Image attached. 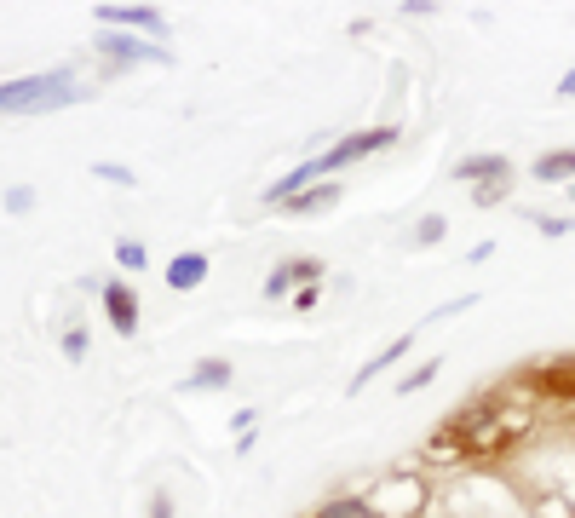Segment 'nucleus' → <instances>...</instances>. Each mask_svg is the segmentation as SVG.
I'll use <instances>...</instances> for the list:
<instances>
[{
  "label": "nucleus",
  "mask_w": 575,
  "mask_h": 518,
  "mask_svg": "<svg viewBox=\"0 0 575 518\" xmlns=\"http://www.w3.org/2000/svg\"><path fill=\"white\" fill-rule=\"evenodd\" d=\"M81 81L75 70H46V75H23V81H0V116H41V110H64L81 104Z\"/></svg>",
  "instance_id": "2"
},
{
  "label": "nucleus",
  "mask_w": 575,
  "mask_h": 518,
  "mask_svg": "<svg viewBox=\"0 0 575 518\" xmlns=\"http://www.w3.org/2000/svg\"><path fill=\"white\" fill-rule=\"evenodd\" d=\"M437 369H443V357H426V363H420L414 375H403V380H397V398H409V392H420V386H432V380H437Z\"/></svg>",
  "instance_id": "16"
},
{
  "label": "nucleus",
  "mask_w": 575,
  "mask_h": 518,
  "mask_svg": "<svg viewBox=\"0 0 575 518\" xmlns=\"http://www.w3.org/2000/svg\"><path fill=\"white\" fill-rule=\"evenodd\" d=\"M529 173H535L541 185H564V179L575 185V144H570V150H547V156H535Z\"/></svg>",
  "instance_id": "12"
},
{
  "label": "nucleus",
  "mask_w": 575,
  "mask_h": 518,
  "mask_svg": "<svg viewBox=\"0 0 575 518\" xmlns=\"http://www.w3.org/2000/svg\"><path fill=\"white\" fill-rule=\"evenodd\" d=\"M535 231L541 236H570L575 219H564V213H535Z\"/></svg>",
  "instance_id": "21"
},
{
  "label": "nucleus",
  "mask_w": 575,
  "mask_h": 518,
  "mask_svg": "<svg viewBox=\"0 0 575 518\" xmlns=\"http://www.w3.org/2000/svg\"><path fill=\"white\" fill-rule=\"evenodd\" d=\"M558 98H575V70L564 75V81H558Z\"/></svg>",
  "instance_id": "26"
},
{
  "label": "nucleus",
  "mask_w": 575,
  "mask_h": 518,
  "mask_svg": "<svg viewBox=\"0 0 575 518\" xmlns=\"http://www.w3.org/2000/svg\"><path fill=\"white\" fill-rule=\"evenodd\" d=\"M98 52H110L121 64H173L161 41H138V35H121V29H104V35H98Z\"/></svg>",
  "instance_id": "5"
},
{
  "label": "nucleus",
  "mask_w": 575,
  "mask_h": 518,
  "mask_svg": "<svg viewBox=\"0 0 575 518\" xmlns=\"http://www.w3.org/2000/svg\"><path fill=\"white\" fill-rule=\"evenodd\" d=\"M409 346H414V334H397V340H391L386 352H374V357H368V363H363V369H357V375L345 380V392L357 398V392H363V386H368V380H374V375H386L391 363H403V352H409Z\"/></svg>",
  "instance_id": "8"
},
{
  "label": "nucleus",
  "mask_w": 575,
  "mask_h": 518,
  "mask_svg": "<svg viewBox=\"0 0 575 518\" xmlns=\"http://www.w3.org/2000/svg\"><path fill=\"white\" fill-rule=\"evenodd\" d=\"M311 518H380L368 501H357V495H340V501H328V507H317Z\"/></svg>",
  "instance_id": "14"
},
{
  "label": "nucleus",
  "mask_w": 575,
  "mask_h": 518,
  "mask_svg": "<svg viewBox=\"0 0 575 518\" xmlns=\"http://www.w3.org/2000/svg\"><path fill=\"white\" fill-rule=\"evenodd\" d=\"M230 380H236L230 357H202V363L190 369V380H184V392H219V386H230Z\"/></svg>",
  "instance_id": "11"
},
{
  "label": "nucleus",
  "mask_w": 575,
  "mask_h": 518,
  "mask_svg": "<svg viewBox=\"0 0 575 518\" xmlns=\"http://www.w3.org/2000/svg\"><path fill=\"white\" fill-rule=\"evenodd\" d=\"M150 518H173V495H167V490L150 495Z\"/></svg>",
  "instance_id": "24"
},
{
  "label": "nucleus",
  "mask_w": 575,
  "mask_h": 518,
  "mask_svg": "<svg viewBox=\"0 0 575 518\" xmlns=\"http://www.w3.org/2000/svg\"><path fill=\"white\" fill-rule=\"evenodd\" d=\"M334 202H340V185H334V179H322V185L288 196V202H282V213H328Z\"/></svg>",
  "instance_id": "13"
},
{
  "label": "nucleus",
  "mask_w": 575,
  "mask_h": 518,
  "mask_svg": "<svg viewBox=\"0 0 575 518\" xmlns=\"http://www.w3.org/2000/svg\"><path fill=\"white\" fill-rule=\"evenodd\" d=\"M207 283V254H173L167 259V288H179V294H190V288Z\"/></svg>",
  "instance_id": "10"
},
{
  "label": "nucleus",
  "mask_w": 575,
  "mask_h": 518,
  "mask_svg": "<svg viewBox=\"0 0 575 518\" xmlns=\"http://www.w3.org/2000/svg\"><path fill=\"white\" fill-rule=\"evenodd\" d=\"M104 288V317H110V329L115 334H138V288L133 283H98Z\"/></svg>",
  "instance_id": "6"
},
{
  "label": "nucleus",
  "mask_w": 575,
  "mask_h": 518,
  "mask_svg": "<svg viewBox=\"0 0 575 518\" xmlns=\"http://www.w3.org/2000/svg\"><path fill=\"white\" fill-rule=\"evenodd\" d=\"M443 236H449V219H443V213H426V219L414 225V248H432Z\"/></svg>",
  "instance_id": "17"
},
{
  "label": "nucleus",
  "mask_w": 575,
  "mask_h": 518,
  "mask_svg": "<svg viewBox=\"0 0 575 518\" xmlns=\"http://www.w3.org/2000/svg\"><path fill=\"white\" fill-rule=\"evenodd\" d=\"M92 179H104V185H121V190H133V185H138V173H133V167H121V162H92Z\"/></svg>",
  "instance_id": "18"
},
{
  "label": "nucleus",
  "mask_w": 575,
  "mask_h": 518,
  "mask_svg": "<svg viewBox=\"0 0 575 518\" xmlns=\"http://www.w3.org/2000/svg\"><path fill=\"white\" fill-rule=\"evenodd\" d=\"M6 213H12V219L35 213V190H29V185H12V190H6Z\"/></svg>",
  "instance_id": "20"
},
{
  "label": "nucleus",
  "mask_w": 575,
  "mask_h": 518,
  "mask_svg": "<svg viewBox=\"0 0 575 518\" xmlns=\"http://www.w3.org/2000/svg\"><path fill=\"white\" fill-rule=\"evenodd\" d=\"M92 18H98L104 29H121V35H156V41H167L161 6H115V0H98Z\"/></svg>",
  "instance_id": "3"
},
{
  "label": "nucleus",
  "mask_w": 575,
  "mask_h": 518,
  "mask_svg": "<svg viewBox=\"0 0 575 518\" xmlns=\"http://www.w3.org/2000/svg\"><path fill=\"white\" fill-rule=\"evenodd\" d=\"M386 144H397V127H368V133H345L334 150H322V156H311V162H299L288 179H276L271 190H265V202L271 208H282L288 196H299V190H311V185H322V179H334L340 167H351V162H363V156H374V150H386Z\"/></svg>",
  "instance_id": "1"
},
{
  "label": "nucleus",
  "mask_w": 575,
  "mask_h": 518,
  "mask_svg": "<svg viewBox=\"0 0 575 518\" xmlns=\"http://www.w3.org/2000/svg\"><path fill=\"white\" fill-rule=\"evenodd\" d=\"M529 386L541 392V398H558V403H575V352L564 357H547V363H535L529 369Z\"/></svg>",
  "instance_id": "4"
},
{
  "label": "nucleus",
  "mask_w": 575,
  "mask_h": 518,
  "mask_svg": "<svg viewBox=\"0 0 575 518\" xmlns=\"http://www.w3.org/2000/svg\"><path fill=\"white\" fill-rule=\"evenodd\" d=\"M294 283H311L317 288L322 283V259H311V254H299V259H282L271 277H265V300H282Z\"/></svg>",
  "instance_id": "7"
},
{
  "label": "nucleus",
  "mask_w": 575,
  "mask_h": 518,
  "mask_svg": "<svg viewBox=\"0 0 575 518\" xmlns=\"http://www.w3.org/2000/svg\"><path fill=\"white\" fill-rule=\"evenodd\" d=\"M64 357H69V363H81V357H87V329H69L64 334Z\"/></svg>",
  "instance_id": "23"
},
{
  "label": "nucleus",
  "mask_w": 575,
  "mask_h": 518,
  "mask_svg": "<svg viewBox=\"0 0 575 518\" xmlns=\"http://www.w3.org/2000/svg\"><path fill=\"white\" fill-rule=\"evenodd\" d=\"M322 288V283H317ZM317 288H299V294H294V311H311V306H317Z\"/></svg>",
  "instance_id": "25"
},
{
  "label": "nucleus",
  "mask_w": 575,
  "mask_h": 518,
  "mask_svg": "<svg viewBox=\"0 0 575 518\" xmlns=\"http://www.w3.org/2000/svg\"><path fill=\"white\" fill-rule=\"evenodd\" d=\"M455 179H466V185H489V179H512V162H506L501 150H483V156H466V162H455Z\"/></svg>",
  "instance_id": "9"
},
{
  "label": "nucleus",
  "mask_w": 575,
  "mask_h": 518,
  "mask_svg": "<svg viewBox=\"0 0 575 518\" xmlns=\"http://www.w3.org/2000/svg\"><path fill=\"white\" fill-rule=\"evenodd\" d=\"M115 265H121V271H144V265H150V248L133 242V236H121V242H115Z\"/></svg>",
  "instance_id": "15"
},
{
  "label": "nucleus",
  "mask_w": 575,
  "mask_h": 518,
  "mask_svg": "<svg viewBox=\"0 0 575 518\" xmlns=\"http://www.w3.org/2000/svg\"><path fill=\"white\" fill-rule=\"evenodd\" d=\"M506 196H512V179H489V185H478L472 202H478V208H501Z\"/></svg>",
  "instance_id": "19"
},
{
  "label": "nucleus",
  "mask_w": 575,
  "mask_h": 518,
  "mask_svg": "<svg viewBox=\"0 0 575 518\" xmlns=\"http://www.w3.org/2000/svg\"><path fill=\"white\" fill-rule=\"evenodd\" d=\"M478 306V294H460V300H443V306L432 311V317H426V323H443V317H460V311H472Z\"/></svg>",
  "instance_id": "22"
}]
</instances>
